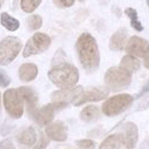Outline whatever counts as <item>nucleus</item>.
Masks as SVG:
<instances>
[{"mask_svg":"<svg viewBox=\"0 0 149 149\" xmlns=\"http://www.w3.org/2000/svg\"><path fill=\"white\" fill-rule=\"evenodd\" d=\"M76 49L83 68L87 72H93L100 64V52L96 40L90 33H81L76 42Z\"/></svg>","mask_w":149,"mask_h":149,"instance_id":"1","label":"nucleus"},{"mask_svg":"<svg viewBox=\"0 0 149 149\" xmlns=\"http://www.w3.org/2000/svg\"><path fill=\"white\" fill-rule=\"evenodd\" d=\"M48 78L61 90H68L74 87V85L77 84L79 79V72L74 65L64 62L53 67L48 71Z\"/></svg>","mask_w":149,"mask_h":149,"instance_id":"2","label":"nucleus"},{"mask_svg":"<svg viewBox=\"0 0 149 149\" xmlns=\"http://www.w3.org/2000/svg\"><path fill=\"white\" fill-rule=\"evenodd\" d=\"M132 80V72L122 67H111L104 74L106 85L113 91L123 90L130 85Z\"/></svg>","mask_w":149,"mask_h":149,"instance_id":"3","label":"nucleus"},{"mask_svg":"<svg viewBox=\"0 0 149 149\" xmlns=\"http://www.w3.org/2000/svg\"><path fill=\"white\" fill-rule=\"evenodd\" d=\"M133 102V96L130 94H117L109 97L102 106V111L104 115L112 117L117 116L125 109H127Z\"/></svg>","mask_w":149,"mask_h":149,"instance_id":"4","label":"nucleus"},{"mask_svg":"<svg viewBox=\"0 0 149 149\" xmlns=\"http://www.w3.org/2000/svg\"><path fill=\"white\" fill-rule=\"evenodd\" d=\"M22 42L16 37H6L0 41V65H7L19 55Z\"/></svg>","mask_w":149,"mask_h":149,"instance_id":"5","label":"nucleus"},{"mask_svg":"<svg viewBox=\"0 0 149 149\" xmlns=\"http://www.w3.org/2000/svg\"><path fill=\"white\" fill-rule=\"evenodd\" d=\"M51 46V38L45 33L37 32L30 38L24 47L23 56L29 57L31 55H37L46 52Z\"/></svg>","mask_w":149,"mask_h":149,"instance_id":"6","label":"nucleus"},{"mask_svg":"<svg viewBox=\"0 0 149 149\" xmlns=\"http://www.w3.org/2000/svg\"><path fill=\"white\" fill-rule=\"evenodd\" d=\"M3 106L8 115L13 118H19L23 115V100L17 90L9 88L3 94Z\"/></svg>","mask_w":149,"mask_h":149,"instance_id":"7","label":"nucleus"},{"mask_svg":"<svg viewBox=\"0 0 149 149\" xmlns=\"http://www.w3.org/2000/svg\"><path fill=\"white\" fill-rule=\"evenodd\" d=\"M67 104L68 103H65V102H53V103L44 106L40 109H35L32 112H30V115L36 120L38 125H40V126L48 125L53 120L55 111L65 108Z\"/></svg>","mask_w":149,"mask_h":149,"instance_id":"8","label":"nucleus"},{"mask_svg":"<svg viewBox=\"0 0 149 149\" xmlns=\"http://www.w3.org/2000/svg\"><path fill=\"white\" fill-rule=\"evenodd\" d=\"M108 96V90L104 87H88L86 91H83L77 100L72 102L74 106H81L86 102L101 101Z\"/></svg>","mask_w":149,"mask_h":149,"instance_id":"9","label":"nucleus"},{"mask_svg":"<svg viewBox=\"0 0 149 149\" xmlns=\"http://www.w3.org/2000/svg\"><path fill=\"white\" fill-rule=\"evenodd\" d=\"M149 51V44L147 40L140 37H131L126 44V52L134 56L145 57L147 52Z\"/></svg>","mask_w":149,"mask_h":149,"instance_id":"10","label":"nucleus"},{"mask_svg":"<svg viewBox=\"0 0 149 149\" xmlns=\"http://www.w3.org/2000/svg\"><path fill=\"white\" fill-rule=\"evenodd\" d=\"M45 133L48 139L53 141H58V142L65 141L68 138V130L63 122L49 123L45 130Z\"/></svg>","mask_w":149,"mask_h":149,"instance_id":"11","label":"nucleus"},{"mask_svg":"<svg viewBox=\"0 0 149 149\" xmlns=\"http://www.w3.org/2000/svg\"><path fill=\"white\" fill-rule=\"evenodd\" d=\"M84 88L83 86H77L72 88H68V90H61V91H55L53 92L51 97L53 100V102H74V100H77V97L83 93Z\"/></svg>","mask_w":149,"mask_h":149,"instance_id":"12","label":"nucleus"},{"mask_svg":"<svg viewBox=\"0 0 149 149\" xmlns=\"http://www.w3.org/2000/svg\"><path fill=\"white\" fill-rule=\"evenodd\" d=\"M123 136L124 145L122 149H133L138 141V127L134 123H125L123 126Z\"/></svg>","mask_w":149,"mask_h":149,"instance_id":"13","label":"nucleus"},{"mask_svg":"<svg viewBox=\"0 0 149 149\" xmlns=\"http://www.w3.org/2000/svg\"><path fill=\"white\" fill-rule=\"evenodd\" d=\"M17 91H19L22 100L26 103L29 113L32 112L35 109H37L36 106H37V103H38V95H37V93L35 92L33 88H31V87H29V86H22V87L17 88Z\"/></svg>","mask_w":149,"mask_h":149,"instance_id":"14","label":"nucleus"},{"mask_svg":"<svg viewBox=\"0 0 149 149\" xmlns=\"http://www.w3.org/2000/svg\"><path fill=\"white\" fill-rule=\"evenodd\" d=\"M124 145V136L122 133L107 136L100 145L99 149H122Z\"/></svg>","mask_w":149,"mask_h":149,"instance_id":"15","label":"nucleus"},{"mask_svg":"<svg viewBox=\"0 0 149 149\" xmlns=\"http://www.w3.org/2000/svg\"><path fill=\"white\" fill-rule=\"evenodd\" d=\"M38 74V68L33 63H24L19 67V77L22 81H31Z\"/></svg>","mask_w":149,"mask_h":149,"instance_id":"16","label":"nucleus"},{"mask_svg":"<svg viewBox=\"0 0 149 149\" xmlns=\"http://www.w3.org/2000/svg\"><path fill=\"white\" fill-rule=\"evenodd\" d=\"M125 41H126V31L124 29H120L111 36L109 47L111 51H122L125 47Z\"/></svg>","mask_w":149,"mask_h":149,"instance_id":"17","label":"nucleus"},{"mask_svg":"<svg viewBox=\"0 0 149 149\" xmlns=\"http://www.w3.org/2000/svg\"><path fill=\"white\" fill-rule=\"evenodd\" d=\"M37 140V133L33 127H28L17 135V141L23 146H32Z\"/></svg>","mask_w":149,"mask_h":149,"instance_id":"18","label":"nucleus"},{"mask_svg":"<svg viewBox=\"0 0 149 149\" xmlns=\"http://www.w3.org/2000/svg\"><path fill=\"white\" fill-rule=\"evenodd\" d=\"M99 117H100V109L97 107H95V106H87L80 112L81 120L87 122V123L96 120Z\"/></svg>","mask_w":149,"mask_h":149,"instance_id":"19","label":"nucleus"},{"mask_svg":"<svg viewBox=\"0 0 149 149\" xmlns=\"http://www.w3.org/2000/svg\"><path fill=\"white\" fill-rule=\"evenodd\" d=\"M120 67L124 68V69H126V70H129L130 72H134V71L139 70V68H140V61L134 55L129 54V55L124 56L122 58Z\"/></svg>","mask_w":149,"mask_h":149,"instance_id":"20","label":"nucleus"},{"mask_svg":"<svg viewBox=\"0 0 149 149\" xmlns=\"http://www.w3.org/2000/svg\"><path fill=\"white\" fill-rule=\"evenodd\" d=\"M0 22H1V25L3 28H6L7 30H9V31H16L19 28V19L12 17L7 13H2L0 15Z\"/></svg>","mask_w":149,"mask_h":149,"instance_id":"21","label":"nucleus"},{"mask_svg":"<svg viewBox=\"0 0 149 149\" xmlns=\"http://www.w3.org/2000/svg\"><path fill=\"white\" fill-rule=\"evenodd\" d=\"M125 14L130 17L131 25H132V28L134 30H136V31H142L143 30V26H142L141 22L138 19V13H136V10L134 8H126L125 9Z\"/></svg>","mask_w":149,"mask_h":149,"instance_id":"22","label":"nucleus"},{"mask_svg":"<svg viewBox=\"0 0 149 149\" xmlns=\"http://www.w3.org/2000/svg\"><path fill=\"white\" fill-rule=\"evenodd\" d=\"M41 0H21V8L25 13H32L38 8Z\"/></svg>","mask_w":149,"mask_h":149,"instance_id":"23","label":"nucleus"},{"mask_svg":"<svg viewBox=\"0 0 149 149\" xmlns=\"http://www.w3.org/2000/svg\"><path fill=\"white\" fill-rule=\"evenodd\" d=\"M42 25V19L39 15H31L28 19V26L30 30H38Z\"/></svg>","mask_w":149,"mask_h":149,"instance_id":"24","label":"nucleus"},{"mask_svg":"<svg viewBox=\"0 0 149 149\" xmlns=\"http://www.w3.org/2000/svg\"><path fill=\"white\" fill-rule=\"evenodd\" d=\"M64 62H65V53H64L63 49L60 48V49L56 51L55 55L53 57V61H52V64H53V67H55V65L62 64Z\"/></svg>","mask_w":149,"mask_h":149,"instance_id":"25","label":"nucleus"},{"mask_svg":"<svg viewBox=\"0 0 149 149\" xmlns=\"http://www.w3.org/2000/svg\"><path fill=\"white\" fill-rule=\"evenodd\" d=\"M76 145L80 149H94L95 148V142L90 139H84V140H78Z\"/></svg>","mask_w":149,"mask_h":149,"instance_id":"26","label":"nucleus"},{"mask_svg":"<svg viewBox=\"0 0 149 149\" xmlns=\"http://www.w3.org/2000/svg\"><path fill=\"white\" fill-rule=\"evenodd\" d=\"M9 84H10V78H9V76L6 74L5 71L0 70V86L7 87Z\"/></svg>","mask_w":149,"mask_h":149,"instance_id":"27","label":"nucleus"},{"mask_svg":"<svg viewBox=\"0 0 149 149\" xmlns=\"http://www.w3.org/2000/svg\"><path fill=\"white\" fill-rule=\"evenodd\" d=\"M74 1L76 0H54V3L60 8H68L74 5Z\"/></svg>","mask_w":149,"mask_h":149,"instance_id":"28","label":"nucleus"},{"mask_svg":"<svg viewBox=\"0 0 149 149\" xmlns=\"http://www.w3.org/2000/svg\"><path fill=\"white\" fill-rule=\"evenodd\" d=\"M149 108V95L145 96L138 104L136 107V111H141V110H147Z\"/></svg>","mask_w":149,"mask_h":149,"instance_id":"29","label":"nucleus"},{"mask_svg":"<svg viewBox=\"0 0 149 149\" xmlns=\"http://www.w3.org/2000/svg\"><path fill=\"white\" fill-rule=\"evenodd\" d=\"M47 146H48V139L45 135H41L39 141H38V143L32 149H46Z\"/></svg>","mask_w":149,"mask_h":149,"instance_id":"30","label":"nucleus"},{"mask_svg":"<svg viewBox=\"0 0 149 149\" xmlns=\"http://www.w3.org/2000/svg\"><path fill=\"white\" fill-rule=\"evenodd\" d=\"M0 149H16L9 139H5L0 142Z\"/></svg>","mask_w":149,"mask_h":149,"instance_id":"31","label":"nucleus"},{"mask_svg":"<svg viewBox=\"0 0 149 149\" xmlns=\"http://www.w3.org/2000/svg\"><path fill=\"white\" fill-rule=\"evenodd\" d=\"M147 92H149V81L145 85V86H143V87H142V90L139 92V94L136 95V97H141L143 94H146Z\"/></svg>","mask_w":149,"mask_h":149,"instance_id":"32","label":"nucleus"},{"mask_svg":"<svg viewBox=\"0 0 149 149\" xmlns=\"http://www.w3.org/2000/svg\"><path fill=\"white\" fill-rule=\"evenodd\" d=\"M139 149H149V135L143 140V142L141 143V146H140Z\"/></svg>","mask_w":149,"mask_h":149,"instance_id":"33","label":"nucleus"},{"mask_svg":"<svg viewBox=\"0 0 149 149\" xmlns=\"http://www.w3.org/2000/svg\"><path fill=\"white\" fill-rule=\"evenodd\" d=\"M145 67L149 69V51L147 52V54L145 56Z\"/></svg>","mask_w":149,"mask_h":149,"instance_id":"34","label":"nucleus"},{"mask_svg":"<svg viewBox=\"0 0 149 149\" xmlns=\"http://www.w3.org/2000/svg\"><path fill=\"white\" fill-rule=\"evenodd\" d=\"M0 104H1V94H0Z\"/></svg>","mask_w":149,"mask_h":149,"instance_id":"35","label":"nucleus"},{"mask_svg":"<svg viewBox=\"0 0 149 149\" xmlns=\"http://www.w3.org/2000/svg\"><path fill=\"white\" fill-rule=\"evenodd\" d=\"M147 3H148V7H149V0H147Z\"/></svg>","mask_w":149,"mask_h":149,"instance_id":"36","label":"nucleus"},{"mask_svg":"<svg viewBox=\"0 0 149 149\" xmlns=\"http://www.w3.org/2000/svg\"><path fill=\"white\" fill-rule=\"evenodd\" d=\"M0 7H1V3H0Z\"/></svg>","mask_w":149,"mask_h":149,"instance_id":"37","label":"nucleus"},{"mask_svg":"<svg viewBox=\"0 0 149 149\" xmlns=\"http://www.w3.org/2000/svg\"><path fill=\"white\" fill-rule=\"evenodd\" d=\"M3 1H5V0H3Z\"/></svg>","mask_w":149,"mask_h":149,"instance_id":"38","label":"nucleus"}]
</instances>
